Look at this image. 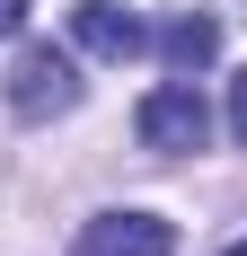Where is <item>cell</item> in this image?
<instances>
[{
  "label": "cell",
  "mask_w": 247,
  "mask_h": 256,
  "mask_svg": "<svg viewBox=\"0 0 247 256\" xmlns=\"http://www.w3.org/2000/svg\"><path fill=\"white\" fill-rule=\"evenodd\" d=\"M132 132H142V150H159V159L203 150V142H212V106H203V88H194V80H168V88H150V98H142Z\"/></svg>",
  "instance_id": "1"
},
{
  "label": "cell",
  "mask_w": 247,
  "mask_h": 256,
  "mask_svg": "<svg viewBox=\"0 0 247 256\" xmlns=\"http://www.w3.org/2000/svg\"><path fill=\"white\" fill-rule=\"evenodd\" d=\"M80 106V71L62 44H26L18 71H9V115H26V124H44V115H71Z\"/></svg>",
  "instance_id": "2"
},
{
  "label": "cell",
  "mask_w": 247,
  "mask_h": 256,
  "mask_svg": "<svg viewBox=\"0 0 247 256\" xmlns=\"http://www.w3.org/2000/svg\"><path fill=\"white\" fill-rule=\"evenodd\" d=\"M71 256H176V230L159 212H98Z\"/></svg>",
  "instance_id": "3"
},
{
  "label": "cell",
  "mask_w": 247,
  "mask_h": 256,
  "mask_svg": "<svg viewBox=\"0 0 247 256\" xmlns=\"http://www.w3.org/2000/svg\"><path fill=\"white\" fill-rule=\"evenodd\" d=\"M71 36L98 53V62H132V53L150 44V36H142V18H132L124 0H80V9H71Z\"/></svg>",
  "instance_id": "4"
},
{
  "label": "cell",
  "mask_w": 247,
  "mask_h": 256,
  "mask_svg": "<svg viewBox=\"0 0 247 256\" xmlns=\"http://www.w3.org/2000/svg\"><path fill=\"white\" fill-rule=\"evenodd\" d=\"M159 53H168V71H203V62L221 53V26L212 18H168L159 26Z\"/></svg>",
  "instance_id": "5"
},
{
  "label": "cell",
  "mask_w": 247,
  "mask_h": 256,
  "mask_svg": "<svg viewBox=\"0 0 247 256\" xmlns=\"http://www.w3.org/2000/svg\"><path fill=\"white\" fill-rule=\"evenodd\" d=\"M230 132H238V142H247V71L230 80Z\"/></svg>",
  "instance_id": "6"
},
{
  "label": "cell",
  "mask_w": 247,
  "mask_h": 256,
  "mask_svg": "<svg viewBox=\"0 0 247 256\" xmlns=\"http://www.w3.org/2000/svg\"><path fill=\"white\" fill-rule=\"evenodd\" d=\"M26 9H36V0H0V44H9V36L26 26Z\"/></svg>",
  "instance_id": "7"
},
{
  "label": "cell",
  "mask_w": 247,
  "mask_h": 256,
  "mask_svg": "<svg viewBox=\"0 0 247 256\" xmlns=\"http://www.w3.org/2000/svg\"><path fill=\"white\" fill-rule=\"evenodd\" d=\"M221 256H247V238H238V248H221Z\"/></svg>",
  "instance_id": "8"
}]
</instances>
